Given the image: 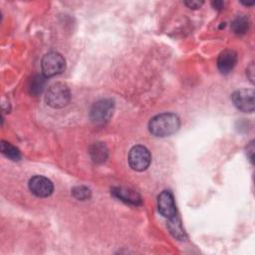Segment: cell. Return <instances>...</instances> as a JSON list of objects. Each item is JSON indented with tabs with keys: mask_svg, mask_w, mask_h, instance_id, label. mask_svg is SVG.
Returning <instances> with one entry per match:
<instances>
[{
	"mask_svg": "<svg viewBox=\"0 0 255 255\" xmlns=\"http://www.w3.org/2000/svg\"><path fill=\"white\" fill-rule=\"evenodd\" d=\"M180 126L179 118L172 113H163L153 117L148 123L150 133L155 136H167L174 133Z\"/></svg>",
	"mask_w": 255,
	"mask_h": 255,
	"instance_id": "obj_1",
	"label": "cell"
},
{
	"mask_svg": "<svg viewBox=\"0 0 255 255\" xmlns=\"http://www.w3.org/2000/svg\"><path fill=\"white\" fill-rule=\"evenodd\" d=\"M71 100V93L64 83H55L47 91L45 101L48 106L54 109L66 107Z\"/></svg>",
	"mask_w": 255,
	"mask_h": 255,
	"instance_id": "obj_2",
	"label": "cell"
},
{
	"mask_svg": "<svg viewBox=\"0 0 255 255\" xmlns=\"http://www.w3.org/2000/svg\"><path fill=\"white\" fill-rule=\"evenodd\" d=\"M41 68L45 77H53L65 71L66 61L60 53L50 52L42 58Z\"/></svg>",
	"mask_w": 255,
	"mask_h": 255,
	"instance_id": "obj_3",
	"label": "cell"
},
{
	"mask_svg": "<svg viewBox=\"0 0 255 255\" xmlns=\"http://www.w3.org/2000/svg\"><path fill=\"white\" fill-rule=\"evenodd\" d=\"M115 110V104L111 99H103L96 102L90 112V118L93 123L103 125L110 121Z\"/></svg>",
	"mask_w": 255,
	"mask_h": 255,
	"instance_id": "obj_4",
	"label": "cell"
},
{
	"mask_svg": "<svg viewBox=\"0 0 255 255\" xmlns=\"http://www.w3.org/2000/svg\"><path fill=\"white\" fill-rule=\"evenodd\" d=\"M128 164L136 171L145 170L150 163L151 156L149 150L143 145H134L128 152Z\"/></svg>",
	"mask_w": 255,
	"mask_h": 255,
	"instance_id": "obj_5",
	"label": "cell"
},
{
	"mask_svg": "<svg viewBox=\"0 0 255 255\" xmlns=\"http://www.w3.org/2000/svg\"><path fill=\"white\" fill-rule=\"evenodd\" d=\"M234 106L241 112L252 113L254 111V91L252 89H241L232 94Z\"/></svg>",
	"mask_w": 255,
	"mask_h": 255,
	"instance_id": "obj_6",
	"label": "cell"
},
{
	"mask_svg": "<svg viewBox=\"0 0 255 255\" xmlns=\"http://www.w3.org/2000/svg\"><path fill=\"white\" fill-rule=\"evenodd\" d=\"M29 188L38 197H47L52 194L54 186L50 179L42 175H35L29 180Z\"/></svg>",
	"mask_w": 255,
	"mask_h": 255,
	"instance_id": "obj_7",
	"label": "cell"
},
{
	"mask_svg": "<svg viewBox=\"0 0 255 255\" xmlns=\"http://www.w3.org/2000/svg\"><path fill=\"white\" fill-rule=\"evenodd\" d=\"M157 208L159 213L169 219L176 215V206L172 193L169 190H163L157 197Z\"/></svg>",
	"mask_w": 255,
	"mask_h": 255,
	"instance_id": "obj_8",
	"label": "cell"
},
{
	"mask_svg": "<svg viewBox=\"0 0 255 255\" xmlns=\"http://www.w3.org/2000/svg\"><path fill=\"white\" fill-rule=\"evenodd\" d=\"M237 62V54L231 49L221 52L217 58V68L222 74L230 73Z\"/></svg>",
	"mask_w": 255,
	"mask_h": 255,
	"instance_id": "obj_9",
	"label": "cell"
},
{
	"mask_svg": "<svg viewBox=\"0 0 255 255\" xmlns=\"http://www.w3.org/2000/svg\"><path fill=\"white\" fill-rule=\"evenodd\" d=\"M112 193L118 199L132 205H139L141 204V199L138 193L134 190L126 188V187H115L112 190Z\"/></svg>",
	"mask_w": 255,
	"mask_h": 255,
	"instance_id": "obj_10",
	"label": "cell"
},
{
	"mask_svg": "<svg viewBox=\"0 0 255 255\" xmlns=\"http://www.w3.org/2000/svg\"><path fill=\"white\" fill-rule=\"evenodd\" d=\"M90 154L95 162L102 163L108 157V148L103 142H95L90 148Z\"/></svg>",
	"mask_w": 255,
	"mask_h": 255,
	"instance_id": "obj_11",
	"label": "cell"
},
{
	"mask_svg": "<svg viewBox=\"0 0 255 255\" xmlns=\"http://www.w3.org/2000/svg\"><path fill=\"white\" fill-rule=\"evenodd\" d=\"M46 85V77L44 75H36L29 82V92L33 96H38L41 94Z\"/></svg>",
	"mask_w": 255,
	"mask_h": 255,
	"instance_id": "obj_12",
	"label": "cell"
},
{
	"mask_svg": "<svg viewBox=\"0 0 255 255\" xmlns=\"http://www.w3.org/2000/svg\"><path fill=\"white\" fill-rule=\"evenodd\" d=\"M231 28L233 30V32L238 35V36H242L244 35L248 29H249V20L246 16H238L231 24Z\"/></svg>",
	"mask_w": 255,
	"mask_h": 255,
	"instance_id": "obj_13",
	"label": "cell"
},
{
	"mask_svg": "<svg viewBox=\"0 0 255 255\" xmlns=\"http://www.w3.org/2000/svg\"><path fill=\"white\" fill-rule=\"evenodd\" d=\"M169 222H168V228H169V231L170 233L177 239L179 240H183L185 238V234H184V231L182 229V226H181V222H180V219L177 217V214L172 217V218H169L168 219Z\"/></svg>",
	"mask_w": 255,
	"mask_h": 255,
	"instance_id": "obj_14",
	"label": "cell"
},
{
	"mask_svg": "<svg viewBox=\"0 0 255 255\" xmlns=\"http://www.w3.org/2000/svg\"><path fill=\"white\" fill-rule=\"evenodd\" d=\"M1 151L2 153L7 156L8 158L12 159V160H19L21 158V153L19 151V149L14 146L13 144H11L10 142L1 141Z\"/></svg>",
	"mask_w": 255,
	"mask_h": 255,
	"instance_id": "obj_15",
	"label": "cell"
},
{
	"mask_svg": "<svg viewBox=\"0 0 255 255\" xmlns=\"http://www.w3.org/2000/svg\"><path fill=\"white\" fill-rule=\"evenodd\" d=\"M73 195L79 200H86L91 197V190L87 186H76L72 190Z\"/></svg>",
	"mask_w": 255,
	"mask_h": 255,
	"instance_id": "obj_16",
	"label": "cell"
},
{
	"mask_svg": "<svg viewBox=\"0 0 255 255\" xmlns=\"http://www.w3.org/2000/svg\"><path fill=\"white\" fill-rule=\"evenodd\" d=\"M184 4L188 7V8H191V9H197L199 8L203 2L202 1H185Z\"/></svg>",
	"mask_w": 255,
	"mask_h": 255,
	"instance_id": "obj_17",
	"label": "cell"
},
{
	"mask_svg": "<svg viewBox=\"0 0 255 255\" xmlns=\"http://www.w3.org/2000/svg\"><path fill=\"white\" fill-rule=\"evenodd\" d=\"M253 154H254V141L252 140L247 146V155L251 162H253Z\"/></svg>",
	"mask_w": 255,
	"mask_h": 255,
	"instance_id": "obj_18",
	"label": "cell"
},
{
	"mask_svg": "<svg viewBox=\"0 0 255 255\" xmlns=\"http://www.w3.org/2000/svg\"><path fill=\"white\" fill-rule=\"evenodd\" d=\"M253 71H254V66H253V64H251V65L247 68V70H246V74H247L248 78L250 79V81H251L252 83H253V79H254Z\"/></svg>",
	"mask_w": 255,
	"mask_h": 255,
	"instance_id": "obj_19",
	"label": "cell"
},
{
	"mask_svg": "<svg viewBox=\"0 0 255 255\" xmlns=\"http://www.w3.org/2000/svg\"><path fill=\"white\" fill-rule=\"evenodd\" d=\"M212 6L214 7V9H216V10H220V9H222V8H223L224 4H223V2H222V1H213V2H212Z\"/></svg>",
	"mask_w": 255,
	"mask_h": 255,
	"instance_id": "obj_20",
	"label": "cell"
}]
</instances>
